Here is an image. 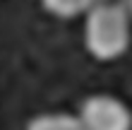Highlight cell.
I'll return each mask as SVG.
<instances>
[{
  "instance_id": "1",
  "label": "cell",
  "mask_w": 132,
  "mask_h": 130,
  "mask_svg": "<svg viewBox=\"0 0 132 130\" xmlns=\"http://www.w3.org/2000/svg\"><path fill=\"white\" fill-rule=\"evenodd\" d=\"M132 41V19L118 0H103L84 14V48L98 63L122 58Z\"/></svg>"
},
{
  "instance_id": "2",
  "label": "cell",
  "mask_w": 132,
  "mask_h": 130,
  "mask_svg": "<svg viewBox=\"0 0 132 130\" xmlns=\"http://www.w3.org/2000/svg\"><path fill=\"white\" fill-rule=\"evenodd\" d=\"M79 120L87 130H132V111L113 94H91L79 106Z\"/></svg>"
},
{
  "instance_id": "3",
  "label": "cell",
  "mask_w": 132,
  "mask_h": 130,
  "mask_svg": "<svg viewBox=\"0 0 132 130\" xmlns=\"http://www.w3.org/2000/svg\"><path fill=\"white\" fill-rule=\"evenodd\" d=\"M98 3H103V0H41L43 10L48 14H53V17H58V19L82 17L91 7H96Z\"/></svg>"
},
{
  "instance_id": "4",
  "label": "cell",
  "mask_w": 132,
  "mask_h": 130,
  "mask_svg": "<svg viewBox=\"0 0 132 130\" xmlns=\"http://www.w3.org/2000/svg\"><path fill=\"white\" fill-rule=\"evenodd\" d=\"M27 130H87L75 113H41L29 120Z\"/></svg>"
},
{
  "instance_id": "5",
  "label": "cell",
  "mask_w": 132,
  "mask_h": 130,
  "mask_svg": "<svg viewBox=\"0 0 132 130\" xmlns=\"http://www.w3.org/2000/svg\"><path fill=\"white\" fill-rule=\"evenodd\" d=\"M118 3L122 5V10H125L130 14V19H132V0H118Z\"/></svg>"
}]
</instances>
